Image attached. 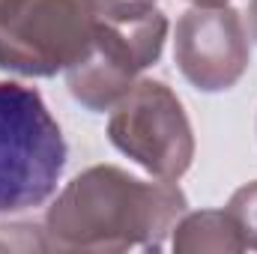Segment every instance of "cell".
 I'll list each match as a JSON object with an SVG mask.
<instances>
[{"instance_id": "cell-3", "label": "cell", "mask_w": 257, "mask_h": 254, "mask_svg": "<svg viewBox=\"0 0 257 254\" xmlns=\"http://www.w3.org/2000/svg\"><path fill=\"white\" fill-rule=\"evenodd\" d=\"M99 12L93 0H0V69L51 78L78 63Z\"/></svg>"}, {"instance_id": "cell-9", "label": "cell", "mask_w": 257, "mask_h": 254, "mask_svg": "<svg viewBox=\"0 0 257 254\" xmlns=\"http://www.w3.org/2000/svg\"><path fill=\"white\" fill-rule=\"evenodd\" d=\"M159 0H93L99 18H138L156 9Z\"/></svg>"}, {"instance_id": "cell-1", "label": "cell", "mask_w": 257, "mask_h": 254, "mask_svg": "<svg viewBox=\"0 0 257 254\" xmlns=\"http://www.w3.org/2000/svg\"><path fill=\"white\" fill-rule=\"evenodd\" d=\"M186 206L171 180H138L117 165H93L48 206L45 242L60 251L162 248Z\"/></svg>"}, {"instance_id": "cell-4", "label": "cell", "mask_w": 257, "mask_h": 254, "mask_svg": "<svg viewBox=\"0 0 257 254\" xmlns=\"http://www.w3.org/2000/svg\"><path fill=\"white\" fill-rule=\"evenodd\" d=\"M108 141L156 180L177 183L194 162V132L180 96L156 78H141L111 108Z\"/></svg>"}, {"instance_id": "cell-7", "label": "cell", "mask_w": 257, "mask_h": 254, "mask_svg": "<svg viewBox=\"0 0 257 254\" xmlns=\"http://www.w3.org/2000/svg\"><path fill=\"white\" fill-rule=\"evenodd\" d=\"M174 251L183 254H230L245 251V242L239 236L236 221L227 215V209H200V212H186L171 233Z\"/></svg>"}, {"instance_id": "cell-10", "label": "cell", "mask_w": 257, "mask_h": 254, "mask_svg": "<svg viewBox=\"0 0 257 254\" xmlns=\"http://www.w3.org/2000/svg\"><path fill=\"white\" fill-rule=\"evenodd\" d=\"M245 24H248L251 39H257V0H251V3H248V18H245Z\"/></svg>"}, {"instance_id": "cell-6", "label": "cell", "mask_w": 257, "mask_h": 254, "mask_svg": "<svg viewBox=\"0 0 257 254\" xmlns=\"http://www.w3.org/2000/svg\"><path fill=\"white\" fill-rule=\"evenodd\" d=\"M174 60L200 93L230 90L251 66V33L230 6H192L174 30Z\"/></svg>"}, {"instance_id": "cell-8", "label": "cell", "mask_w": 257, "mask_h": 254, "mask_svg": "<svg viewBox=\"0 0 257 254\" xmlns=\"http://www.w3.org/2000/svg\"><path fill=\"white\" fill-rule=\"evenodd\" d=\"M224 209L236 221L245 248H254L257 251V180L239 186V189L230 194V200H227Z\"/></svg>"}, {"instance_id": "cell-11", "label": "cell", "mask_w": 257, "mask_h": 254, "mask_svg": "<svg viewBox=\"0 0 257 254\" xmlns=\"http://www.w3.org/2000/svg\"><path fill=\"white\" fill-rule=\"evenodd\" d=\"M230 0H192V6H227Z\"/></svg>"}, {"instance_id": "cell-2", "label": "cell", "mask_w": 257, "mask_h": 254, "mask_svg": "<svg viewBox=\"0 0 257 254\" xmlns=\"http://www.w3.org/2000/svg\"><path fill=\"white\" fill-rule=\"evenodd\" d=\"M63 132L39 90L0 81V215L42 206L66 171Z\"/></svg>"}, {"instance_id": "cell-5", "label": "cell", "mask_w": 257, "mask_h": 254, "mask_svg": "<svg viewBox=\"0 0 257 254\" xmlns=\"http://www.w3.org/2000/svg\"><path fill=\"white\" fill-rule=\"evenodd\" d=\"M168 30L171 24L159 9L138 18H99L87 54L66 69L72 99L96 114L111 111L141 81L138 75L159 63Z\"/></svg>"}]
</instances>
